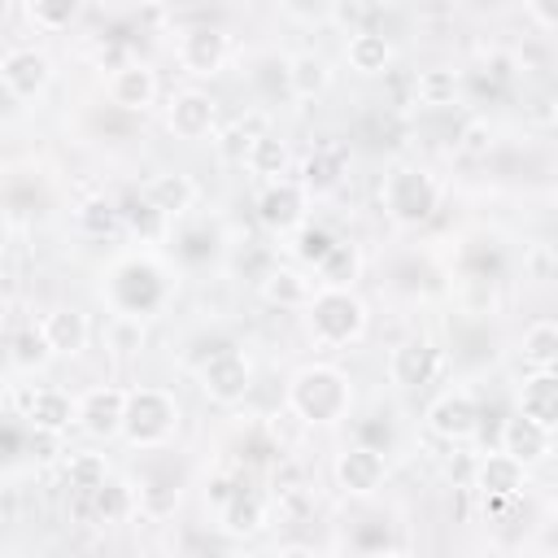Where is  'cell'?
<instances>
[{"label": "cell", "instance_id": "1", "mask_svg": "<svg viewBox=\"0 0 558 558\" xmlns=\"http://www.w3.org/2000/svg\"><path fill=\"white\" fill-rule=\"evenodd\" d=\"M288 410L301 418V423H340L349 410H353V384L340 366L331 362H314V366H301L292 379H288Z\"/></svg>", "mask_w": 558, "mask_h": 558}, {"label": "cell", "instance_id": "2", "mask_svg": "<svg viewBox=\"0 0 558 558\" xmlns=\"http://www.w3.org/2000/svg\"><path fill=\"white\" fill-rule=\"evenodd\" d=\"M166 296H170V279L153 257H126L105 279V301L113 305V314H126V318L157 314Z\"/></svg>", "mask_w": 558, "mask_h": 558}, {"label": "cell", "instance_id": "3", "mask_svg": "<svg viewBox=\"0 0 558 558\" xmlns=\"http://www.w3.org/2000/svg\"><path fill=\"white\" fill-rule=\"evenodd\" d=\"M305 323L323 349H344V344H357L366 336V305L353 288H323L318 283V292L305 305Z\"/></svg>", "mask_w": 558, "mask_h": 558}, {"label": "cell", "instance_id": "4", "mask_svg": "<svg viewBox=\"0 0 558 558\" xmlns=\"http://www.w3.org/2000/svg\"><path fill=\"white\" fill-rule=\"evenodd\" d=\"M379 205H384V214H388L397 227H423V222L440 209V183H436L432 170L401 161V166H392V170L384 174V183H379Z\"/></svg>", "mask_w": 558, "mask_h": 558}, {"label": "cell", "instance_id": "5", "mask_svg": "<svg viewBox=\"0 0 558 558\" xmlns=\"http://www.w3.org/2000/svg\"><path fill=\"white\" fill-rule=\"evenodd\" d=\"M174 432H179V401H174L170 388L140 384V388L126 392L122 440H126L131 449H161Z\"/></svg>", "mask_w": 558, "mask_h": 558}, {"label": "cell", "instance_id": "6", "mask_svg": "<svg viewBox=\"0 0 558 558\" xmlns=\"http://www.w3.org/2000/svg\"><path fill=\"white\" fill-rule=\"evenodd\" d=\"M196 379L214 405H240L253 388V366L231 340H218L205 357H196Z\"/></svg>", "mask_w": 558, "mask_h": 558}, {"label": "cell", "instance_id": "7", "mask_svg": "<svg viewBox=\"0 0 558 558\" xmlns=\"http://www.w3.org/2000/svg\"><path fill=\"white\" fill-rule=\"evenodd\" d=\"M480 401H475V392L471 388H445L432 405H427V432L436 436V440H445V445H466V440H475V432H480Z\"/></svg>", "mask_w": 558, "mask_h": 558}, {"label": "cell", "instance_id": "8", "mask_svg": "<svg viewBox=\"0 0 558 558\" xmlns=\"http://www.w3.org/2000/svg\"><path fill=\"white\" fill-rule=\"evenodd\" d=\"M135 488L126 480H105L100 488H87V493H70V519L83 523V527H105V523H122L135 514Z\"/></svg>", "mask_w": 558, "mask_h": 558}, {"label": "cell", "instance_id": "9", "mask_svg": "<svg viewBox=\"0 0 558 558\" xmlns=\"http://www.w3.org/2000/svg\"><path fill=\"white\" fill-rule=\"evenodd\" d=\"M17 418L26 427H39V432H70L78 423V401L65 392V388H22L17 392Z\"/></svg>", "mask_w": 558, "mask_h": 558}, {"label": "cell", "instance_id": "10", "mask_svg": "<svg viewBox=\"0 0 558 558\" xmlns=\"http://www.w3.org/2000/svg\"><path fill=\"white\" fill-rule=\"evenodd\" d=\"M445 371V349L427 336H405L388 357V379L397 388H423Z\"/></svg>", "mask_w": 558, "mask_h": 558}, {"label": "cell", "instance_id": "11", "mask_svg": "<svg viewBox=\"0 0 558 558\" xmlns=\"http://www.w3.org/2000/svg\"><path fill=\"white\" fill-rule=\"evenodd\" d=\"M336 484L349 493V497H371L384 480H388V453L384 449H371L362 440H353L349 449L336 453V466H331Z\"/></svg>", "mask_w": 558, "mask_h": 558}, {"label": "cell", "instance_id": "12", "mask_svg": "<svg viewBox=\"0 0 558 558\" xmlns=\"http://www.w3.org/2000/svg\"><path fill=\"white\" fill-rule=\"evenodd\" d=\"M0 83L9 100H35L52 83V61L39 48H9L0 61Z\"/></svg>", "mask_w": 558, "mask_h": 558}, {"label": "cell", "instance_id": "13", "mask_svg": "<svg viewBox=\"0 0 558 558\" xmlns=\"http://www.w3.org/2000/svg\"><path fill=\"white\" fill-rule=\"evenodd\" d=\"M305 196L301 179H270L257 196V222L275 235H292L305 222Z\"/></svg>", "mask_w": 558, "mask_h": 558}, {"label": "cell", "instance_id": "14", "mask_svg": "<svg viewBox=\"0 0 558 558\" xmlns=\"http://www.w3.org/2000/svg\"><path fill=\"white\" fill-rule=\"evenodd\" d=\"M126 392H131V388H118V384L87 388V392L78 397V427H83L92 440H113V436H122V423H126Z\"/></svg>", "mask_w": 558, "mask_h": 558}, {"label": "cell", "instance_id": "15", "mask_svg": "<svg viewBox=\"0 0 558 558\" xmlns=\"http://www.w3.org/2000/svg\"><path fill=\"white\" fill-rule=\"evenodd\" d=\"M227 52H231V44L218 26H192L179 35V65L192 78H214L227 65Z\"/></svg>", "mask_w": 558, "mask_h": 558}, {"label": "cell", "instance_id": "16", "mask_svg": "<svg viewBox=\"0 0 558 558\" xmlns=\"http://www.w3.org/2000/svg\"><path fill=\"white\" fill-rule=\"evenodd\" d=\"M157 100V70L144 61H122L109 74V105L122 113H144Z\"/></svg>", "mask_w": 558, "mask_h": 558}, {"label": "cell", "instance_id": "17", "mask_svg": "<svg viewBox=\"0 0 558 558\" xmlns=\"http://www.w3.org/2000/svg\"><path fill=\"white\" fill-rule=\"evenodd\" d=\"M214 122H218V105H214L209 92L187 87V92H174V96H170L166 126H170L179 140H205V135L214 131Z\"/></svg>", "mask_w": 558, "mask_h": 558}, {"label": "cell", "instance_id": "18", "mask_svg": "<svg viewBox=\"0 0 558 558\" xmlns=\"http://www.w3.org/2000/svg\"><path fill=\"white\" fill-rule=\"evenodd\" d=\"M480 497H523V488H527V466L514 458V453H506V449H497V453H488V458H480L475 462V484H471Z\"/></svg>", "mask_w": 558, "mask_h": 558}, {"label": "cell", "instance_id": "19", "mask_svg": "<svg viewBox=\"0 0 558 558\" xmlns=\"http://www.w3.org/2000/svg\"><path fill=\"white\" fill-rule=\"evenodd\" d=\"M39 323H44V336L52 344V357H78L87 349V340H92V323L74 305H52Z\"/></svg>", "mask_w": 558, "mask_h": 558}, {"label": "cell", "instance_id": "20", "mask_svg": "<svg viewBox=\"0 0 558 558\" xmlns=\"http://www.w3.org/2000/svg\"><path fill=\"white\" fill-rule=\"evenodd\" d=\"M218 527L231 536V541H244V536H257L266 527V497L248 484H240L222 506H218Z\"/></svg>", "mask_w": 558, "mask_h": 558}, {"label": "cell", "instance_id": "21", "mask_svg": "<svg viewBox=\"0 0 558 558\" xmlns=\"http://www.w3.org/2000/svg\"><path fill=\"white\" fill-rule=\"evenodd\" d=\"M314 283H318V279H310V275L296 270V266H270L257 288H262V296H266L270 305H279V310H305L310 296L318 292Z\"/></svg>", "mask_w": 558, "mask_h": 558}, {"label": "cell", "instance_id": "22", "mask_svg": "<svg viewBox=\"0 0 558 558\" xmlns=\"http://www.w3.org/2000/svg\"><path fill=\"white\" fill-rule=\"evenodd\" d=\"M549 427L545 423H536V418H527L523 410L519 414H510L506 423H501V449L506 453H514L523 466H532V462H541L545 453H549Z\"/></svg>", "mask_w": 558, "mask_h": 558}, {"label": "cell", "instance_id": "23", "mask_svg": "<svg viewBox=\"0 0 558 558\" xmlns=\"http://www.w3.org/2000/svg\"><path fill=\"white\" fill-rule=\"evenodd\" d=\"M519 410L536 423H545L549 432H558V366L554 371H532L519 384Z\"/></svg>", "mask_w": 558, "mask_h": 558}, {"label": "cell", "instance_id": "24", "mask_svg": "<svg viewBox=\"0 0 558 558\" xmlns=\"http://www.w3.org/2000/svg\"><path fill=\"white\" fill-rule=\"evenodd\" d=\"M344 61H349L353 74L375 78L392 65V39L384 31H353L349 44H344Z\"/></svg>", "mask_w": 558, "mask_h": 558}, {"label": "cell", "instance_id": "25", "mask_svg": "<svg viewBox=\"0 0 558 558\" xmlns=\"http://www.w3.org/2000/svg\"><path fill=\"white\" fill-rule=\"evenodd\" d=\"M331 87V65L318 52H296L288 57V96L292 100H318Z\"/></svg>", "mask_w": 558, "mask_h": 558}, {"label": "cell", "instance_id": "26", "mask_svg": "<svg viewBox=\"0 0 558 558\" xmlns=\"http://www.w3.org/2000/svg\"><path fill=\"white\" fill-rule=\"evenodd\" d=\"M144 192L157 201V209L170 214V222L183 218V214L196 205V183H192V174H183V170H166V174H157Z\"/></svg>", "mask_w": 558, "mask_h": 558}, {"label": "cell", "instance_id": "27", "mask_svg": "<svg viewBox=\"0 0 558 558\" xmlns=\"http://www.w3.org/2000/svg\"><path fill=\"white\" fill-rule=\"evenodd\" d=\"M122 222H126V231L140 235V240H161V235L170 231V214L157 209V201H153L148 192H131V196L122 201Z\"/></svg>", "mask_w": 558, "mask_h": 558}, {"label": "cell", "instance_id": "28", "mask_svg": "<svg viewBox=\"0 0 558 558\" xmlns=\"http://www.w3.org/2000/svg\"><path fill=\"white\" fill-rule=\"evenodd\" d=\"M74 222H78V231L92 235V240H109V235L126 231V222H122V201H109V196L83 201L78 214H74Z\"/></svg>", "mask_w": 558, "mask_h": 558}, {"label": "cell", "instance_id": "29", "mask_svg": "<svg viewBox=\"0 0 558 558\" xmlns=\"http://www.w3.org/2000/svg\"><path fill=\"white\" fill-rule=\"evenodd\" d=\"M52 357V344L44 336V323H22L9 336V366L13 371H39Z\"/></svg>", "mask_w": 558, "mask_h": 558}, {"label": "cell", "instance_id": "30", "mask_svg": "<svg viewBox=\"0 0 558 558\" xmlns=\"http://www.w3.org/2000/svg\"><path fill=\"white\" fill-rule=\"evenodd\" d=\"M340 174H344V153L340 148H318L301 161V187L314 192V196L331 192L340 183Z\"/></svg>", "mask_w": 558, "mask_h": 558}, {"label": "cell", "instance_id": "31", "mask_svg": "<svg viewBox=\"0 0 558 558\" xmlns=\"http://www.w3.org/2000/svg\"><path fill=\"white\" fill-rule=\"evenodd\" d=\"M519 353H523V362H527L532 371H554V366H558V323H554V318L532 323V327L523 331Z\"/></svg>", "mask_w": 558, "mask_h": 558}, {"label": "cell", "instance_id": "32", "mask_svg": "<svg viewBox=\"0 0 558 558\" xmlns=\"http://www.w3.org/2000/svg\"><path fill=\"white\" fill-rule=\"evenodd\" d=\"M288 161H292V153H288V144L279 140V135H270V131H262L257 140H253V148H248V170L257 174V179H283L288 174Z\"/></svg>", "mask_w": 558, "mask_h": 558}, {"label": "cell", "instance_id": "33", "mask_svg": "<svg viewBox=\"0 0 558 558\" xmlns=\"http://www.w3.org/2000/svg\"><path fill=\"white\" fill-rule=\"evenodd\" d=\"M357 270H362V253H357V244L336 240V248L323 257V266H318L314 275H318L323 288H353Z\"/></svg>", "mask_w": 558, "mask_h": 558}, {"label": "cell", "instance_id": "34", "mask_svg": "<svg viewBox=\"0 0 558 558\" xmlns=\"http://www.w3.org/2000/svg\"><path fill=\"white\" fill-rule=\"evenodd\" d=\"M61 475H65V488H70V493H87V488H100V484L109 480V462H105V453L78 449V453L65 458Z\"/></svg>", "mask_w": 558, "mask_h": 558}, {"label": "cell", "instance_id": "35", "mask_svg": "<svg viewBox=\"0 0 558 558\" xmlns=\"http://www.w3.org/2000/svg\"><path fill=\"white\" fill-rule=\"evenodd\" d=\"M453 96H458V74L449 65H432L414 78V105L445 109V105H453Z\"/></svg>", "mask_w": 558, "mask_h": 558}, {"label": "cell", "instance_id": "36", "mask_svg": "<svg viewBox=\"0 0 558 558\" xmlns=\"http://www.w3.org/2000/svg\"><path fill=\"white\" fill-rule=\"evenodd\" d=\"M336 248V235L327 231V227H314V222H301L296 231H292V253H296V262L305 266V270H318L323 266V257Z\"/></svg>", "mask_w": 558, "mask_h": 558}, {"label": "cell", "instance_id": "37", "mask_svg": "<svg viewBox=\"0 0 558 558\" xmlns=\"http://www.w3.org/2000/svg\"><path fill=\"white\" fill-rule=\"evenodd\" d=\"M78 4L83 0H26V17L39 31H65L78 17Z\"/></svg>", "mask_w": 558, "mask_h": 558}, {"label": "cell", "instance_id": "38", "mask_svg": "<svg viewBox=\"0 0 558 558\" xmlns=\"http://www.w3.org/2000/svg\"><path fill=\"white\" fill-rule=\"evenodd\" d=\"M257 135H262V118H240V122H231V126L218 135V153H222L227 161H248V148H253Z\"/></svg>", "mask_w": 558, "mask_h": 558}, {"label": "cell", "instance_id": "39", "mask_svg": "<svg viewBox=\"0 0 558 558\" xmlns=\"http://www.w3.org/2000/svg\"><path fill=\"white\" fill-rule=\"evenodd\" d=\"M493 140H497V126L488 118H466L458 126V135H453V148L462 157H488L493 153Z\"/></svg>", "mask_w": 558, "mask_h": 558}, {"label": "cell", "instance_id": "40", "mask_svg": "<svg viewBox=\"0 0 558 558\" xmlns=\"http://www.w3.org/2000/svg\"><path fill=\"white\" fill-rule=\"evenodd\" d=\"M331 13L349 26V35H353V31H379V26H375L379 0H336V9H331Z\"/></svg>", "mask_w": 558, "mask_h": 558}, {"label": "cell", "instance_id": "41", "mask_svg": "<svg viewBox=\"0 0 558 558\" xmlns=\"http://www.w3.org/2000/svg\"><path fill=\"white\" fill-rule=\"evenodd\" d=\"M179 240H183V244H179V257H187V262H205V257L214 253V248H205V240H218V235H214L209 227H201V231H183Z\"/></svg>", "mask_w": 558, "mask_h": 558}, {"label": "cell", "instance_id": "42", "mask_svg": "<svg viewBox=\"0 0 558 558\" xmlns=\"http://www.w3.org/2000/svg\"><path fill=\"white\" fill-rule=\"evenodd\" d=\"M357 440L388 453V449H392V423H388V418H379V423H357Z\"/></svg>", "mask_w": 558, "mask_h": 558}, {"label": "cell", "instance_id": "43", "mask_svg": "<svg viewBox=\"0 0 558 558\" xmlns=\"http://www.w3.org/2000/svg\"><path fill=\"white\" fill-rule=\"evenodd\" d=\"M240 484H244V480H235V475H214V480H209V501H214V506H222Z\"/></svg>", "mask_w": 558, "mask_h": 558}, {"label": "cell", "instance_id": "44", "mask_svg": "<svg viewBox=\"0 0 558 558\" xmlns=\"http://www.w3.org/2000/svg\"><path fill=\"white\" fill-rule=\"evenodd\" d=\"M532 13H536L545 26H554V31H558V0H532Z\"/></svg>", "mask_w": 558, "mask_h": 558}, {"label": "cell", "instance_id": "45", "mask_svg": "<svg viewBox=\"0 0 558 558\" xmlns=\"http://www.w3.org/2000/svg\"><path fill=\"white\" fill-rule=\"evenodd\" d=\"M292 9H301V13H327V9H336V0H292Z\"/></svg>", "mask_w": 558, "mask_h": 558}, {"label": "cell", "instance_id": "46", "mask_svg": "<svg viewBox=\"0 0 558 558\" xmlns=\"http://www.w3.org/2000/svg\"><path fill=\"white\" fill-rule=\"evenodd\" d=\"M554 126H558V100H554Z\"/></svg>", "mask_w": 558, "mask_h": 558}]
</instances>
